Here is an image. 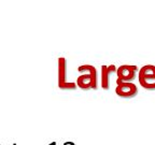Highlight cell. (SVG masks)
Listing matches in <instances>:
<instances>
[{
	"label": "cell",
	"mask_w": 155,
	"mask_h": 145,
	"mask_svg": "<svg viewBox=\"0 0 155 145\" xmlns=\"http://www.w3.org/2000/svg\"><path fill=\"white\" fill-rule=\"evenodd\" d=\"M66 73H67V68H66L65 58H58V87L61 89H74L77 84L68 83L66 81Z\"/></svg>",
	"instance_id": "obj_4"
},
{
	"label": "cell",
	"mask_w": 155,
	"mask_h": 145,
	"mask_svg": "<svg viewBox=\"0 0 155 145\" xmlns=\"http://www.w3.org/2000/svg\"><path fill=\"white\" fill-rule=\"evenodd\" d=\"M115 66H101V87L104 89H109L110 87V75L112 73H116Z\"/></svg>",
	"instance_id": "obj_6"
},
{
	"label": "cell",
	"mask_w": 155,
	"mask_h": 145,
	"mask_svg": "<svg viewBox=\"0 0 155 145\" xmlns=\"http://www.w3.org/2000/svg\"><path fill=\"white\" fill-rule=\"evenodd\" d=\"M137 72H138L137 66L123 65L116 70V75H117V80L122 81V82L131 83V81L136 77Z\"/></svg>",
	"instance_id": "obj_5"
},
{
	"label": "cell",
	"mask_w": 155,
	"mask_h": 145,
	"mask_svg": "<svg viewBox=\"0 0 155 145\" xmlns=\"http://www.w3.org/2000/svg\"><path fill=\"white\" fill-rule=\"evenodd\" d=\"M116 84H117V86L115 88V92L121 98H131V97L136 96L138 92V88L133 83L122 82V81L116 79Z\"/></svg>",
	"instance_id": "obj_3"
},
{
	"label": "cell",
	"mask_w": 155,
	"mask_h": 145,
	"mask_svg": "<svg viewBox=\"0 0 155 145\" xmlns=\"http://www.w3.org/2000/svg\"><path fill=\"white\" fill-rule=\"evenodd\" d=\"M78 71L81 73L87 72V74L81 75L77 81L78 86L82 89H90V88H97V73L95 67L91 65H83L79 67Z\"/></svg>",
	"instance_id": "obj_1"
},
{
	"label": "cell",
	"mask_w": 155,
	"mask_h": 145,
	"mask_svg": "<svg viewBox=\"0 0 155 145\" xmlns=\"http://www.w3.org/2000/svg\"><path fill=\"white\" fill-rule=\"evenodd\" d=\"M140 85L148 90H155V66L145 65L138 71Z\"/></svg>",
	"instance_id": "obj_2"
}]
</instances>
